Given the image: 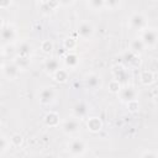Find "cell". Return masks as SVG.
Returning <instances> with one entry per match:
<instances>
[{
  "mask_svg": "<svg viewBox=\"0 0 158 158\" xmlns=\"http://www.w3.org/2000/svg\"><path fill=\"white\" fill-rule=\"evenodd\" d=\"M86 143L81 138H73L68 144V152L73 157H81L86 152Z\"/></svg>",
  "mask_w": 158,
  "mask_h": 158,
  "instance_id": "obj_1",
  "label": "cell"
},
{
  "mask_svg": "<svg viewBox=\"0 0 158 158\" xmlns=\"http://www.w3.org/2000/svg\"><path fill=\"white\" fill-rule=\"evenodd\" d=\"M141 41L143 42V44L146 46V48H153L156 47L157 44V41H158V35H157V31L154 28H148L146 27L144 30H142V33H141Z\"/></svg>",
  "mask_w": 158,
  "mask_h": 158,
  "instance_id": "obj_2",
  "label": "cell"
},
{
  "mask_svg": "<svg viewBox=\"0 0 158 158\" xmlns=\"http://www.w3.org/2000/svg\"><path fill=\"white\" fill-rule=\"evenodd\" d=\"M128 25L132 30L142 31L147 27V19L142 12H133L128 19Z\"/></svg>",
  "mask_w": 158,
  "mask_h": 158,
  "instance_id": "obj_3",
  "label": "cell"
},
{
  "mask_svg": "<svg viewBox=\"0 0 158 158\" xmlns=\"http://www.w3.org/2000/svg\"><path fill=\"white\" fill-rule=\"evenodd\" d=\"M118 96H120V100L125 104H128V102H132V101H136L137 100V95H138V91L135 86L132 85H126L123 88L120 89V91L117 93Z\"/></svg>",
  "mask_w": 158,
  "mask_h": 158,
  "instance_id": "obj_4",
  "label": "cell"
},
{
  "mask_svg": "<svg viewBox=\"0 0 158 158\" xmlns=\"http://www.w3.org/2000/svg\"><path fill=\"white\" fill-rule=\"evenodd\" d=\"M16 37H17V31L12 23H5L0 28V40L2 42L11 43L12 41L16 40Z\"/></svg>",
  "mask_w": 158,
  "mask_h": 158,
  "instance_id": "obj_5",
  "label": "cell"
},
{
  "mask_svg": "<svg viewBox=\"0 0 158 158\" xmlns=\"http://www.w3.org/2000/svg\"><path fill=\"white\" fill-rule=\"evenodd\" d=\"M95 33V27L89 21H81L78 26V35L83 40H91Z\"/></svg>",
  "mask_w": 158,
  "mask_h": 158,
  "instance_id": "obj_6",
  "label": "cell"
},
{
  "mask_svg": "<svg viewBox=\"0 0 158 158\" xmlns=\"http://www.w3.org/2000/svg\"><path fill=\"white\" fill-rule=\"evenodd\" d=\"M38 99H40V102L42 105H49L56 99V90L52 86H46V88L41 89Z\"/></svg>",
  "mask_w": 158,
  "mask_h": 158,
  "instance_id": "obj_7",
  "label": "cell"
},
{
  "mask_svg": "<svg viewBox=\"0 0 158 158\" xmlns=\"http://www.w3.org/2000/svg\"><path fill=\"white\" fill-rule=\"evenodd\" d=\"M79 128H80V123H79V120L75 117L67 118L62 123V131L67 135H75L79 131Z\"/></svg>",
  "mask_w": 158,
  "mask_h": 158,
  "instance_id": "obj_8",
  "label": "cell"
},
{
  "mask_svg": "<svg viewBox=\"0 0 158 158\" xmlns=\"http://www.w3.org/2000/svg\"><path fill=\"white\" fill-rule=\"evenodd\" d=\"M84 84H85V86L88 89L95 90V89H98V88L101 86V77L98 75V74H95V73H91V74H89V75L85 77Z\"/></svg>",
  "mask_w": 158,
  "mask_h": 158,
  "instance_id": "obj_9",
  "label": "cell"
},
{
  "mask_svg": "<svg viewBox=\"0 0 158 158\" xmlns=\"http://www.w3.org/2000/svg\"><path fill=\"white\" fill-rule=\"evenodd\" d=\"M88 112H89V107H88V105H86L85 102H83V101L77 102V104L73 106V115H74V117L78 118V120L85 117V116L88 115Z\"/></svg>",
  "mask_w": 158,
  "mask_h": 158,
  "instance_id": "obj_10",
  "label": "cell"
},
{
  "mask_svg": "<svg viewBox=\"0 0 158 158\" xmlns=\"http://www.w3.org/2000/svg\"><path fill=\"white\" fill-rule=\"evenodd\" d=\"M2 73H4V75H5L7 79H15V78L19 75L20 69L16 67L15 63H7V64H5L4 68H2Z\"/></svg>",
  "mask_w": 158,
  "mask_h": 158,
  "instance_id": "obj_11",
  "label": "cell"
},
{
  "mask_svg": "<svg viewBox=\"0 0 158 158\" xmlns=\"http://www.w3.org/2000/svg\"><path fill=\"white\" fill-rule=\"evenodd\" d=\"M59 69V60L54 57H49L46 59L44 62V70L48 73V74H54L57 70Z\"/></svg>",
  "mask_w": 158,
  "mask_h": 158,
  "instance_id": "obj_12",
  "label": "cell"
},
{
  "mask_svg": "<svg viewBox=\"0 0 158 158\" xmlns=\"http://www.w3.org/2000/svg\"><path fill=\"white\" fill-rule=\"evenodd\" d=\"M122 59H123V62L128 67H137L139 64V56L136 54V53H133V52H131V51H127L123 54Z\"/></svg>",
  "mask_w": 158,
  "mask_h": 158,
  "instance_id": "obj_13",
  "label": "cell"
},
{
  "mask_svg": "<svg viewBox=\"0 0 158 158\" xmlns=\"http://www.w3.org/2000/svg\"><path fill=\"white\" fill-rule=\"evenodd\" d=\"M130 51L131 52H133V53H136V54H141L144 49H146V46L143 44V42L141 41V38L139 37H137V38H133L132 41H131V43H130Z\"/></svg>",
  "mask_w": 158,
  "mask_h": 158,
  "instance_id": "obj_14",
  "label": "cell"
},
{
  "mask_svg": "<svg viewBox=\"0 0 158 158\" xmlns=\"http://www.w3.org/2000/svg\"><path fill=\"white\" fill-rule=\"evenodd\" d=\"M16 51H17V56L20 57H30L32 53V46L28 42H21Z\"/></svg>",
  "mask_w": 158,
  "mask_h": 158,
  "instance_id": "obj_15",
  "label": "cell"
},
{
  "mask_svg": "<svg viewBox=\"0 0 158 158\" xmlns=\"http://www.w3.org/2000/svg\"><path fill=\"white\" fill-rule=\"evenodd\" d=\"M59 5H60V2H58V1H42V2H40L41 11L44 14H49V12L54 11L57 9V6H59Z\"/></svg>",
  "mask_w": 158,
  "mask_h": 158,
  "instance_id": "obj_16",
  "label": "cell"
},
{
  "mask_svg": "<svg viewBox=\"0 0 158 158\" xmlns=\"http://www.w3.org/2000/svg\"><path fill=\"white\" fill-rule=\"evenodd\" d=\"M86 126H88V130L91 131V132H99L102 127V123H101V120L98 118V117H90L86 122Z\"/></svg>",
  "mask_w": 158,
  "mask_h": 158,
  "instance_id": "obj_17",
  "label": "cell"
},
{
  "mask_svg": "<svg viewBox=\"0 0 158 158\" xmlns=\"http://www.w3.org/2000/svg\"><path fill=\"white\" fill-rule=\"evenodd\" d=\"M44 122L49 127H56L59 123V115L57 112H48L44 116Z\"/></svg>",
  "mask_w": 158,
  "mask_h": 158,
  "instance_id": "obj_18",
  "label": "cell"
},
{
  "mask_svg": "<svg viewBox=\"0 0 158 158\" xmlns=\"http://www.w3.org/2000/svg\"><path fill=\"white\" fill-rule=\"evenodd\" d=\"M114 75H115V80L118 81L120 84H123L127 81L128 79V72L125 69V68H118V70H114Z\"/></svg>",
  "mask_w": 158,
  "mask_h": 158,
  "instance_id": "obj_19",
  "label": "cell"
},
{
  "mask_svg": "<svg viewBox=\"0 0 158 158\" xmlns=\"http://www.w3.org/2000/svg\"><path fill=\"white\" fill-rule=\"evenodd\" d=\"M64 63H65L67 67H69V68L77 67L78 63H79V57H78V54H77V53H73V52L68 53V54L65 56V58H64Z\"/></svg>",
  "mask_w": 158,
  "mask_h": 158,
  "instance_id": "obj_20",
  "label": "cell"
},
{
  "mask_svg": "<svg viewBox=\"0 0 158 158\" xmlns=\"http://www.w3.org/2000/svg\"><path fill=\"white\" fill-rule=\"evenodd\" d=\"M14 63L16 64V67H17L20 70H22V69H26V68L31 64V60H30V57H20V56H17V57L15 58Z\"/></svg>",
  "mask_w": 158,
  "mask_h": 158,
  "instance_id": "obj_21",
  "label": "cell"
},
{
  "mask_svg": "<svg viewBox=\"0 0 158 158\" xmlns=\"http://www.w3.org/2000/svg\"><path fill=\"white\" fill-rule=\"evenodd\" d=\"M154 81V73L151 70H144L141 73V83L143 85H151Z\"/></svg>",
  "mask_w": 158,
  "mask_h": 158,
  "instance_id": "obj_22",
  "label": "cell"
},
{
  "mask_svg": "<svg viewBox=\"0 0 158 158\" xmlns=\"http://www.w3.org/2000/svg\"><path fill=\"white\" fill-rule=\"evenodd\" d=\"M53 79L58 83H65L67 79H68V72L67 69H63V68H59L54 74H53Z\"/></svg>",
  "mask_w": 158,
  "mask_h": 158,
  "instance_id": "obj_23",
  "label": "cell"
},
{
  "mask_svg": "<svg viewBox=\"0 0 158 158\" xmlns=\"http://www.w3.org/2000/svg\"><path fill=\"white\" fill-rule=\"evenodd\" d=\"M88 5L93 9V10H101L105 7V1L104 0H90L88 2Z\"/></svg>",
  "mask_w": 158,
  "mask_h": 158,
  "instance_id": "obj_24",
  "label": "cell"
},
{
  "mask_svg": "<svg viewBox=\"0 0 158 158\" xmlns=\"http://www.w3.org/2000/svg\"><path fill=\"white\" fill-rule=\"evenodd\" d=\"M41 49H42L43 53L49 54V53L52 52V49H53V43H52V41H49V40H44V41L41 43Z\"/></svg>",
  "mask_w": 158,
  "mask_h": 158,
  "instance_id": "obj_25",
  "label": "cell"
},
{
  "mask_svg": "<svg viewBox=\"0 0 158 158\" xmlns=\"http://www.w3.org/2000/svg\"><path fill=\"white\" fill-rule=\"evenodd\" d=\"M9 147H10V141L4 135H0V153L6 152Z\"/></svg>",
  "mask_w": 158,
  "mask_h": 158,
  "instance_id": "obj_26",
  "label": "cell"
},
{
  "mask_svg": "<svg viewBox=\"0 0 158 158\" xmlns=\"http://www.w3.org/2000/svg\"><path fill=\"white\" fill-rule=\"evenodd\" d=\"M10 141V144H12V146H15V147H20L21 144H22V136L21 135H19V133H15V135H12L11 136V138L9 139Z\"/></svg>",
  "mask_w": 158,
  "mask_h": 158,
  "instance_id": "obj_27",
  "label": "cell"
},
{
  "mask_svg": "<svg viewBox=\"0 0 158 158\" xmlns=\"http://www.w3.org/2000/svg\"><path fill=\"white\" fill-rule=\"evenodd\" d=\"M75 46H77V42H75V40L72 38V37H69V38H67V40L64 41V47H65V49H68V51L74 49Z\"/></svg>",
  "mask_w": 158,
  "mask_h": 158,
  "instance_id": "obj_28",
  "label": "cell"
},
{
  "mask_svg": "<svg viewBox=\"0 0 158 158\" xmlns=\"http://www.w3.org/2000/svg\"><path fill=\"white\" fill-rule=\"evenodd\" d=\"M120 89H121V84H120L118 81H116L115 79L109 84V90H110L111 93H118Z\"/></svg>",
  "mask_w": 158,
  "mask_h": 158,
  "instance_id": "obj_29",
  "label": "cell"
},
{
  "mask_svg": "<svg viewBox=\"0 0 158 158\" xmlns=\"http://www.w3.org/2000/svg\"><path fill=\"white\" fill-rule=\"evenodd\" d=\"M120 5H121L120 1H112V0L105 1V7H109V9H115V7L120 6Z\"/></svg>",
  "mask_w": 158,
  "mask_h": 158,
  "instance_id": "obj_30",
  "label": "cell"
},
{
  "mask_svg": "<svg viewBox=\"0 0 158 158\" xmlns=\"http://www.w3.org/2000/svg\"><path fill=\"white\" fill-rule=\"evenodd\" d=\"M142 158H157V154L154 152H152V151H148L142 156Z\"/></svg>",
  "mask_w": 158,
  "mask_h": 158,
  "instance_id": "obj_31",
  "label": "cell"
},
{
  "mask_svg": "<svg viewBox=\"0 0 158 158\" xmlns=\"http://www.w3.org/2000/svg\"><path fill=\"white\" fill-rule=\"evenodd\" d=\"M10 5H11V1H0V7H6Z\"/></svg>",
  "mask_w": 158,
  "mask_h": 158,
  "instance_id": "obj_32",
  "label": "cell"
},
{
  "mask_svg": "<svg viewBox=\"0 0 158 158\" xmlns=\"http://www.w3.org/2000/svg\"><path fill=\"white\" fill-rule=\"evenodd\" d=\"M4 25H5V23H4V20H2V17L0 16V28H1V27H2Z\"/></svg>",
  "mask_w": 158,
  "mask_h": 158,
  "instance_id": "obj_33",
  "label": "cell"
},
{
  "mask_svg": "<svg viewBox=\"0 0 158 158\" xmlns=\"http://www.w3.org/2000/svg\"><path fill=\"white\" fill-rule=\"evenodd\" d=\"M1 59H2V53H1V51H0V63H1Z\"/></svg>",
  "mask_w": 158,
  "mask_h": 158,
  "instance_id": "obj_34",
  "label": "cell"
},
{
  "mask_svg": "<svg viewBox=\"0 0 158 158\" xmlns=\"http://www.w3.org/2000/svg\"><path fill=\"white\" fill-rule=\"evenodd\" d=\"M0 126H1V123H0Z\"/></svg>",
  "mask_w": 158,
  "mask_h": 158,
  "instance_id": "obj_35",
  "label": "cell"
}]
</instances>
